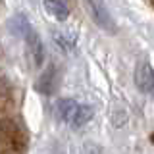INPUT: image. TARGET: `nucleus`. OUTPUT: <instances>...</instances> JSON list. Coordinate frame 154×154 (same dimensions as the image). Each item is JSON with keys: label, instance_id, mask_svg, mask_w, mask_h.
I'll return each instance as SVG.
<instances>
[{"label": "nucleus", "instance_id": "obj_5", "mask_svg": "<svg viewBox=\"0 0 154 154\" xmlns=\"http://www.w3.org/2000/svg\"><path fill=\"white\" fill-rule=\"evenodd\" d=\"M25 42H27L29 54H31V58H33V64H35V66H41L42 60H45V48H42L41 38H38V35L33 31V29H27Z\"/></svg>", "mask_w": 154, "mask_h": 154}, {"label": "nucleus", "instance_id": "obj_7", "mask_svg": "<svg viewBox=\"0 0 154 154\" xmlns=\"http://www.w3.org/2000/svg\"><path fill=\"white\" fill-rule=\"evenodd\" d=\"M45 8L52 17H56L58 21H64L69 16V10L62 0H45Z\"/></svg>", "mask_w": 154, "mask_h": 154}, {"label": "nucleus", "instance_id": "obj_8", "mask_svg": "<svg viewBox=\"0 0 154 154\" xmlns=\"http://www.w3.org/2000/svg\"><path fill=\"white\" fill-rule=\"evenodd\" d=\"M81 154H102V150H100V146H98V144L89 143V144H85V146H83Z\"/></svg>", "mask_w": 154, "mask_h": 154}, {"label": "nucleus", "instance_id": "obj_3", "mask_svg": "<svg viewBox=\"0 0 154 154\" xmlns=\"http://www.w3.org/2000/svg\"><path fill=\"white\" fill-rule=\"evenodd\" d=\"M87 10L91 12V16L96 23L106 31H116V23L112 16H110L108 8L104 6V0H87Z\"/></svg>", "mask_w": 154, "mask_h": 154}, {"label": "nucleus", "instance_id": "obj_1", "mask_svg": "<svg viewBox=\"0 0 154 154\" xmlns=\"http://www.w3.org/2000/svg\"><path fill=\"white\" fill-rule=\"evenodd\" d=\"M56 114L60 116L62 122H66L71 127H83L85 123H89L93 119V108L85 104H79L77 100L71 98H62L56 104Z\"/></svg>", "mask_w": 154, "mask_h": 154}, {"label": "nucleus", "instance_id": "obj_4", "mask_svg": "<svg viewBox=\"0 0 154 154\" xmlns=\"http://www.w3.org/2000/svg\"><path fill=\"white\" fill-rule=\"evenodd\" d=\"M135 85L144 94L154 96V69L148 64H139L135 69Z\"/></svg>", "mask_w": 154, "mask_h": 154}, {"label": "nucleus", "instance_id": "obj_6", "mask_svg": "<svg viewBox=\"0 0 154 154\" xmlns=\"http://www.w3.org/2000/svg\"><path fill=\"white\" fill-rule=\"evenodd\" d=\"M58 87V77H56V67L54 66H48L45 71H42L41 79H38L37 83V91H41V93L45 94H52L56 91Z\"/></svg>", "mask_w": 154, "mask_h": 154}, {"label": "nucleus", "instance_id": "obj_2", "mask_svg": "<svg viewBox=\"0 0 154 154\" xmlns=\"http://www.w3.org/2000/svg\"><path fill=\"white\" fill-rule=\"evenodd\" d=\"M27 144L25 133L12 119L0 123V154H23Z\"/></svg>", "mask_w": 154, "mask_h": 154}]
</instances>
